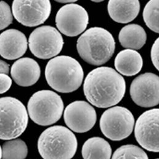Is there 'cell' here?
<instances>
[{"label":"cell","mask_w":159,"mask_h":159,"mask_svg":"<svg viewBox=\"0 0 159 159\" xmlns=\"http://www.w3.org/2000/svg\"><path fill=\"white\" fill-rule=\"evenodd\" d=\"M86 99L98 108H107L119 104L126 92L124 78L116 70L100 67L91 71L83 84Z\"/></svg>","instance_id":"6da1fadb"},{"label":"cell","mask_w":159,"mask_h":159,"mask_svg":"<svg viewBox=\"0 0 159 159\" xmlns=\"http://www.w3.org/2000/svg\"><path fill=\"white\" fill-rule=\"evenodd\" d=\"M84 73L79 62L68 56H60L51 59L45 68L48 84L55 91L69 93L80 87Z\"/></svg>","instance_id":"7a4b0ae2"},{"label":"cell","mask_w":159,"mask_h":159,"mask_svg":"<svg viewBox=\"0 0 159 159\" xmlns=\"http://www.w3.org/2000/svg\"><path fill=\"white\" fill-rule=\"evenodd\" d=\"M77 49L80 56L86 62L93 66H101L113 56L116 41L109 31L94 27L86 30L80 37Z\"/></svg>","instance_id":"3957f363"},{"label":"cell","mask_w":159,"mask_h":159,"mask_svg":"<svg viewBox=\"0 0 159 159\" xmlns=\"http://www.w3.org/2000/svg\"><path fill=\"white\" fill-rule=\"evenodd\" d=\"M77 147L75 135L62 126L46 129L38 141V150L43 159H71L75 156Z\"/></svg>","instance_id":"277c9868"},{"label":"cell","mask_w":159,"mask_h":159,"mask_svg":"<svg viewBox=\"0 0 159 159\" xmlns=\"http://www.w3.org/2000/svg\"><path fill=\"white\" fill-rule=\"evenodd\" d=\"M29 116L40 126H49L61 119L64 111V102L59 95L50 90L35 93L27 105Z\"/></svg>","instance_id":"5b68a950"},{"label":"cell","mask_w":159,"mask_h":159,"mask_svg":"<svg viewBox=\"0 0 159 159\" xmlns=\"http://www.w3.org/2000/svg\"><path fill=\"white\" fill-rule=\"evenodd\" d=\"M1 139L12 140L26 129L29 115L25 106L12 97L1 98Z\"/></svg>","instance_id":"8992f818"},{"label":"cell","mask_w":159,"mask_h":159,"mask_svg":"<svg viewBox=\"0 0 159 159\" xmlns=\"http://www.w3.org/2000/svg\"><path fill=\"white\" fill-rule=\"evenodd\" d=\"M134 117L128 109L116 106L106 110L99 121L102 134L114 141H119L128 138L133 132Z\"/></svg>","instance_id":"52a82bcc"},{"label":"cell","mask_w":159,"mask_h":159,"mask_svg":"<svg viewBox=\"0 0 159 159\" xmlns=\"http://www.w3.org/2000/svg\"><path fill=\"white\" fill-rule=\"evenodd\" d=\"M64 40L54 27L44 25L35 29L30 35L29 47L37 58L48 59L56 56L62 49Z\"/></svg>","instance_id":"ba28073f"},{"label":"cell","mask_w":159,"mask_h":159,"mask_svg":"<svg viewBox=\"0 0 159 159\" xmlns=\"http://www.w3.org/2000/svg\"><path fill=\"white\" fill-rule=\"evenodd\" d=\"M55 22L59 32L67 37H74L85 30L89 23V16L84 7L71 3L59 9Z\"/></svg>","instance_id":"9c48e42d"},{"label":"cell","mask_w":159,"mask_h":159,"mask_svg":"<svg viewBox=\"0 0 159 159\" xmlns=\"http://www.w3.org/2000/svg\"><path fill=\"white\" fill-rule=\"evenodd\" d=\"M12 10L14 18L22 25L34 27L43 24L51 12L49 0L23 1L15 0Z\"/></svg>","instance_id":"30bf717a"},{"label":"cell","mask_w":159,"mask_h":159,"mask_svg":"<svg viewBox=\"0 0 159 159\" xmlns=\"http://www.w3.org/2000/svg\"><path fill=\"white\" fill-rule=\"evenodd\" d=\"M134 136L144 149L159 152V109H152L143 113L136 120Z\"/></svg>","instance_id":"8fae6325"},{"label":"cell","mask_w":159,"mask_h":159,"mask_svg":"<svg viewBox=\"0 0 159 159\" xmlns=\"http://www.w3.org/2000/svg\"><path fill=\"white\" fill-rule=\"evenodd\" d=\"M129 94L133 101L142 107H152L159 104V77L145 73L132 81Z\"/></svg>","instance_id":"7c38bea8"},{"label":"cell","mask_w":159,"mask_h":159,"mask_svg":"<svg viewBox=\"0 0 159 159\" xmlns=\"http://www.w3.org/2000/svg\"><path fill=\"white\" fill-rule=\"evenodd\" d=\"M66 125L73 131L83 133L91 130L97 120L95 109L88 102L74 101L69 104L64 112Z\"/></svg>","instance_id":"4fadbf2b"},{"label":"cell","mask_w":159,"mask_h":159,"mask_svg":"<svg viewBox=\"0 0 159 159\" xmlns=\"http://www.w3.org/2000/svg\"><path fill=\"white\" fill-rule=\"evenodd\" d=\"M28 41L25 35L16 29H9L0 35V54L7 60H15L27 51Z\"/></svg>","instance_id":"5bb4252c"},{"label":"cell","mask_w":159,"mask_h":159,"mask_svg":"<svg viewBox=\"0 0 159 159\" xmlns=\"http://www.w3.org/2000/svg\"><path fill=\"white\" fill-rule=\"evenodd\" d=\"M40 67L38 62L30 57L17 60L12 66L11 75L19 86L29 87L35 84L40 79Z\"/></svg>","instance_id":"9a60e30c"},{"label":"cell","mask_w":159,"mask_h":159,"mask_svg":"<svg viewBox=\"0 0 159 159\" xmlns=\"http://www.w3.org/2000/svg\"><path fill=\"white\" fill-rule=\"evenodd\" d=\"M140 9V2L138 0H111L107 5L108 12L111 19L121 24L133 21L138 16Z\"/></svg>","instance_id":"2e32d148"},{"label":"cell","mask_w":159,"mask_h":159,"mask_svg":"<svg viewBox=\"0 0 159 159\" xmlns=\"http://www.w3.org/2000/svg\"><path fill=\"white\" fill-rule=\"evenodd\" d=\"M114 66L116 70L121 75L132 77L141 70L143 60L138 51L126 49L118 53L114 61Z\"/></svg>","instance_id":"e0dca14e"},{"label":"cell","mask_w":159,"mask_h":159,"mask_svg":"<svg viewBox=\"0 0 159 159\" xmlns=\"http://www.w3.org/2000/svg\"><path fill=\"white\" fill-rule=\"evenodd\" d=\"M119 40L123 48L138 50L146 44L147 34L141 25L132 24L127 25L121 29Z\"/></svg>","instance_id":"ac0fdd59"},{"label":"cell","mask_w":159,"mask_h":159,"mask_svg":"<svg viewBox=\"0 0 159 159\" xmlns=\"http://www.w3.org/2000/svg\"><path fill=\"white\" fill-rule=\"evenodd\" d=\"M81 154L84 159H111L112 148L104 139L93 137L84 142Z\"/></svg>","instance_id":"d6986e66"},{"label":"cell","mask_w":159,"mask_h":159,"mask_svg":"<svg viewBox=\"0 0 159 159\" xmlns=\"http://www.w3.org/2000/svg\"><path fill=\"white\" fill-rule=\"evenodd\" d=\"M28 154L25 143L19 139L6 141L1 150V159H25Z\"/></svg>","instance_id":"ffe728a7"},{"label":"cell","mask_w":159,"mask_h":159,"mask_svg":"<svg viewBox=\"0 0 159 159\" xmlns=\"http://www.w3.org/2000/svg\"><path fill=\"white\" fill-rule=\"evenodd\" d=\"M143 19L147 27L159 34V0H151L143 10Z\"/></svg>","instance_id":"44dd1931"},{"label":"cell","mask_w":159,"mask_h":159,"mask_svg":"<svg viewBox=\"0 0 159 159\" xmlns=\"http://www.w3.org/2000/svg\"><path fill=\"white\" fill-rule=\"evenodd\" d=\"M112 159H149L147 154L139 147L133 144H126L118 148Z\"/></svg>","instance_id":"7402d4cb"},{"label":"cell","mask_w":159,"mask_h":159,"mask_svg":"<svg viewBox=\"0 0 159 159\" xmlns=\"http://www.w3.org/2000/svg\"><path fill=\"white\" fill-rule=\"evenodd\" d=\"M1 30L7 28L12 22V15L8 4L1 1Z\"/></svg>","instance_id":"603a6c76"},{"label":"cell","mask_w":159,"mask_h":159,"mask_svg":"<svg viewBox=\"0 0 159 159\" xmlns=\"http://www.w3.org/2000/svg\"><path fill=\"white\" fill-rule=\"evenodd\" d=\"M151 56L154 67L159 71V37L154 41L152 46Z\"/></svg>","instance_id":"cb8c5ba5"},{"label":"cell","mask_w":159,"mask_h":159,"mask_svg":"<svg viewBox=\"0 0 159 159\" xmlns=\"http://www.w3.org/2000/svg\"><path fill=\"white\" fill-rule=\"evenodd\" d=\"M12 85V80L6 74H1V94L7 92Z\"/></svg>","instance_id":"d4e9b609"},{"label":"cell","mask_w":159,"mask_h":159,"mask_svg":"<svg viewBox=\"0 0 159 159\" xmlns=\"http://www.w3.org/2000/svg\"><path fill=\"white\" fill-rule=\"evenodd\" d=\"M1 74L7 75L9 72V65L4 61L1 60Z\"/></svg>","instance_id":"484cf974"},{"label":"cell","mask_w":159,"mask_h":159,"mask_svg":"<svg viewBox=\"0 0 159 159\" xmlns=\"http://www.w3.org/2000/svg\"><path fill=\"white\" fill-rule=\"evenodd\" d=\"M57 2H60V3H65V4H67V3H72V2H75L77 1L76 0H61V1H56Z\"/></svg>","instance_id":"4316f807"},{"label":"cell","mask_w":159,"mask_h":159,"mask_svg":"<svg viewBox=\"0 0 159 159\" xmlns=\"http://www.w3.org/2000/svg\"><path fill=\"white\" fill-rule=\"evenodd\" d=\"M93 2H102L103 1L102 0H99V1H92Z\"/></svg>","instance_id":"83f0119b"},{"label":"cell","mask_w":159,"mask_h":159,"mask_svg":"<svg viewBox=\"0 0 159 159\" xmlns=\"http://www.w3.org/2000/svg\"></svg>","instance_id":"f1b7e54d"}]
</instances>
